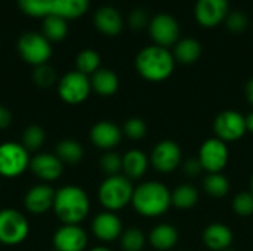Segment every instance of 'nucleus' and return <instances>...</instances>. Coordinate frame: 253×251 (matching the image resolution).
Instances as JSON below:
<instances>
[{
	"instance_id": "obj_23",
	"label": "nucleus",
	"mask_w": 253,
	"mask_h": 251,
	"mask_svg": "<svg viewBox=\"0 0 253 251\" xmlns=\"http://www.w3.org/2000/svg\"><path fill=\"white\" fill-rule=\"evenodd\" d=\"M92 90L101 96H113L119 90V77L114 71L108 68H99L90 75Z\"/></svg>"
},
{
	"instance_id": "obj_46",
	"label": "nucleus",
	"mask_w": 253,
	"mask_h": 251,
	"mask_svg": "<svg viewBox=\"0 0 253 251\" xmlns=\"http://www.w3.org/2000/svg\"><path fill=\"white\" fill-rule=\"evenodd\" d=\"M224 251H234V250H231V249H227V250H224Z\"/></svg>"
},
{
	"instance_id": "obj_6",
	"label": "nucleus",
	"mask_w": 253,
	"mask_h": 251,
	"mask_svg": "<svg viewBox=\"0 0 253 251\" xmlns=\"http://www.w3.org/2000/svg\"><path fill=\"white\" fill-rule=\"evenodd\" d=\"M16 49L19 56L33 67L47 64V61L52 56L50 41L42 33H34V31L24 33L18 38Z\"/></svg>"
},
{
	"instance_id": "obj_40",
	"label": "nucleus",
	"mask_w": 253,
	"mask_h": 251,
	"mask_svg": "<svg viewBox=\"0 0 253 251\" xmlns=\"http://www.w3.org/2000/svg\"><path fill=\"white\" fill-rule=\"evenodd\" d=\"M202 170H203V167H202L199 158H190V160H187L185 164H184V172H185L187 176H191V178L199 176Z\"/></svg>"
},
{
	"instance_id": "obj_45",
	"label": "nucleus",
	"mask_w": 253,
	"mask_h": 251,
	"mask_svg": "<svg viewBox=\"0 0 253 251\" xmlns=\"http://www.w3.org/2000/svg\"><path fill=\"white\" fill-rule=\"evenodd\" d=\"M251 194L253 195V175H252V179H251Z\"/></svg>"
},
{
	"instance_id": "obj_42",
	"label": "nucleus",
	"mask_w": 253,
	"mask_h": 251,
	"mask_svg": "<svg viewBox=\"0 0 253 251\" xmlns=\"http://www.w3.org/2000/svg\"><path fill=\"white\" fill-rule=\"evenodd\" d=\"M246 98H248L249 104L253 105V78H251V80L246 83Z\"/></svg>"
},
{
	"instance_id": "obj_3",
	"label": "nucleus",
	"mask_w": 253,
	"mask_h": 251,
	"mask_svg": "<svg viewBox=\"0 0 253 251\" xmlns=\"http://www.w3.org/2000/svg\"><path fill=\"white\" fill-rule=\"evenodd\" d=\"M130 204L144 217H159L172 206V194L160 182H144L135 188Z\"/></svg>"
},
{
	"instance_id": "obj_19",
	"label": "nucleus",
	"mask_w": 253,
	"mask_h": 251,
	"mask_svg": "<svg viewBox=\"0 0 253 251\" xmlns=\"http://www.w3.org/2000/svg\"><path fill=\"white\" fill-rule=\"evenodd\" d=\"M93 24L96 30L108 37H114L123 30V18L120 12L113 6H101L93 16Z\"/></svg>"
},
{
	"instance_id": "obj_12",
	"label": "nucleus",
	"mask_w": 253,
	"mask_h": 251,
	"mask_svg": "<svg viewBox=\"0 0 253 251\" xmlns=\"http://www.w3.org/2000/svg\"><path fill=\"white\" fill-rule=\"evenodd\" d=\"M150 160L157 172L170 173L179 167L182 161V151L175 141L165 139L153 148Z\"/></svg>"
},
{
	"instance_id": "obj_10",
	"label": "nucleus",
	"mask_w": 253,
	"mask_h": 251,
	"mask_svg": "<svg viewBox=\"0 0 253 251\" xmlns=\"http://www.w3.org/2000/svg\"><path fill=\"white\" fill-rule=\"evenodd\" d=\"M213 132L215 138L221 139L222 142H236L246 135V117L234 109L222 111L216 115L213 121Z\"/></svg>"
},
{
	"instance_id": "obj_18",
	"label": "nucleus",
	"mask_w": 253,
	"mask_h": 251,
	"mask_svg": "<svg viewBox=\"0 0 253 251\" xmlns=\"http://www.w3.org/2000/svg\"><path fill=\"white\" fill-rule=\"evenodd\" d=\"M89 138L96 148L104 149L107 152L113 151L122 142L123 130L111 121H98L92 126Z\"/></svg>"
},
{
	"instance_id": "obj_21",
	"label": "nucleus",
	"mask_w": 253,
	"mask_h": 251,
	"mask_svg": "<svg viewBox=\"0 0 253 251\" xmlns=\"http://www.w3.org/2000/svg\"><path fill=\"white\" fill-rule=\"evenodd\" d=\"M178 238H179V235L173 225L160 223L153 228V231L150 232L148 241L153 249L159 251H168L176 246Z\"/></svg>"
},
{
	"instance_id": "obj_20",
	"label": "nucleus",
	"mask_w": 253,
	"mask_h": 251,
	"mask_svg": "<svg viewBox=\"0 0 253 251\" xmlns=\"http://www.w3.org/2000/svg\"><path fill=\"white\" fill-rule=\"evenodd\" d=\"M203 243L212 251H224L233 244V232L224 223H212L203 231Z\"/></svg>"
},
{
	"instance_id": "obj_32",
	"label": "nucleus",
	"mask_w": 253,
	"mask_h": 251,
	"mask_svg": "<svg viewBox=\"0 0 253 251\" xmlns=\"http://www.w3.org/2000/svg\"><path fill=\"white\" fill-rule=\"evenodd\" d=\"M52 1L53 0H18V6L28 16L46 18L50 15Z\"/></svg>"
},
{
	"instance_id": "obj_11",
	"label": "nucleus",
	"mask_w": 253,
	"mask_h": 251,
	"mask_svg": "<svg viewBox=\"0 0 253 251\" xmlns=\"http://www.w3.org/2000/svg\"><path fill=\"white\" fill-rule=\"evenodd\" d=\"M150 36L154 44L162 47H169L179 41V24L178 21L169 13H159L151 18L148 24Z\"/></svg>"
},
{
	"instance_id": "obj_4",
	"label": "nucleus",
	"mask_w": 253,
	"mask_h": 251,
	"mask_svg": "<svg viewBox=\"0 0 253 251\" xmlns=\"http://www.w3.org/2000/svg\"><path fill=\"white\" fill-rule=\"evenodd\" d=\"M133 185L125 175L108 176L98 189V200L107 212H119L132 203Z\"/></svg>"
},
{
	"instance_id": "obj_30",
	"label": "nucleus",
	"mask_w": 253,
	"mask_h": 251,
	"mask_svg": "<svg viewBox=\"0 0 253 251\" xmlns=\"http://www.w3.org/2000/svg\"><path fill=\"white\" fill-rule=\"evenodd\" d=\"M203 188L211 197L222 198L230 191V182L222 173H209L203 180Z\"/></svg>"
},
{
	"instance_id": "obj_17",
	"label": "nucleus",
	"mask_w": 253,
	"mask_h": 251,
	"mask_svg": "<svg viewBox=\"0 0 253 251\" xmlns=\"http://www.w3.org/2000/svg\"><path fill=\"white\" fill-rule=\"evenodd\" d=\"M92 232L102 243H113L120 240L123 234V223L113 212H101L92 220Z\"/></svg>"
},
{
	"instance_id": "obj_14",
	"label": "nucleus",
	"mask_w": 253,
	"mask_h": 251,
	"mask_svg": "<svg viewBox=\"0 0 253 251\" xmlns=\"http://www.w3.org/2000/svg\"><path fill=\"white\" fill-rule=\"evenodd\" d=\"M31 173L42 180V183H52L64 173V163L55 155V152H39L31 157Z\"/></svg>"
},
{
	"instance_id": "obj_41",
	"label": "nucleus",
	"mask_w": 253,
	"mask_h": 251,
	"mask_svg": "<svg viewBox=\"0 0 253 251\" xmlns=\"http://www.w3.org/2000/svg\"><path fill=\"white\" fill-rule=\"evenodd\" d=\"M10 124H12V114L4 105L0 104V130L7 129Z\"/></svg>"
},
{
	"instance_id": "obj_27",
	"label": "nucleus",
	"mask_w": 253,
	"mask_h": 251,
	"mask_svg": "<svg viewBox=\"0 0 253 251\" xmlns=\"http://www.w3.org/2000/svg\"><path fill=\"white\" fill-rule=\"evenodd\" d=\"M42 34L49 41H62L68 34V22L59 16L47 15L46 18H43Z\"/></svg>"
},
{
	"instance_id": "obj_35",
	"label": "nucleus",
	"mask_w": 253,
	"mask_h": 251,
	"mask_svg": "<svg viewBox=\"0 0 253 251\" xmlns=\"http://www.w3.org/2000/svg\"><path fill=\"white\" fill-rule=\"evenodd\" d=\"M99 167H101L102 173L107 175V178L120 175V172L123 169V157L120 154H117L116 151H107L99 160Z\"/></svg>"
},
{
	"instance_id": "obj_28",
	"label": "nucleus",
	"mask_w": 253,
	"mask_h": 251,
	"mask_svg": "<svg viewBox=\"0 0 253 251\" xmlns=\"http://www.w3.org/2000/svg\"><path fill=\"white\" fill-rule=\"evenodd\" d=\"M199 201V191L190 185V183H182L176 186L172 192V206L181 210H188L193 209Z\"/></svg>"
},
{
	"instance_id": "obj_16",
	"label": "nucleus",
	"mask_w": 253,
	"mask_h": 251,
	"mask_svg": "<svg viewBox=\"0 0 253 251\" xmlns=\"http://www.w3.org/2000/svg\"><path fill=\"white\" fill-rule=\"evenodd\" d=\"M56 191L49 183H37L31 186L25 197H24V206L25 210L34 216H42L46 212L53 209Z\"/></svg>"
},
{
	"instance_id": "obj_33",
	"label": "nucleus",
	"mask_w": 253,
	"mask_h": 251,
	"mask_svg": "<svg viewBox=\"0 0 253 251\" xmlns=\"http://www.w3.org/2000/svg\"><path fill=\"white\" fill-rule=\"evenodd\" d=\"M145 235L138 228H129L123 231L120 237V246L125 251H142L145 246Z\"/></svg>"
},
{
	"instance_id": "obj_34",
	"label": "nucleus",
	"mask_w": 253,
	"mask_h": 251,
	"mask_svg": "<svg viewBox=\"0 0 253 251\" xmlns=\"http://www.w3.org/2000/svg\"><path fill=\"white\" fill-rule=\"evenodd\" d=\"M33 81L37 87L49 89L56 83V71L52 65L43 64L39 67H34L33 70Z\"/></svg>"
},
{
	"instance_id": "obj_1",
	"label": "nucleus",
	"mask_w": 253,
	"mask_h": 251,
	"mask_svg": "<svg viewBox=\"0 0 253 251\" xmlns=\"http://www.w3.org/2000/svg\"><path fill=\"white\" fill-rule=\"evenodd\" d=\"M52 210L62 225H80L90 212V200L83 188L65 185L56 191Z\"/></svg>"
},
{
	"instance_id": "obj_39",
	"label": "nucleus",
	"mask_w": 253,
	"mask_h": 251,
	"mask_svg": "<svg viewBox=\"0 0 253 251\" xmlns=\"http://www.w3.org/2000/svg\"><path fill=\"white\" fill-rule=\"evenodd\" d=\"M150 21H151V18H150L148 12L145 9H141V7L133 9L127 18V22L133 30H141V28L147 27L150 24Z\"/></svg>"
},
{
	"instance_id": "obj_24",
	"label": "nucleus",
	"mask_w": 253,
	"mask_h": 251,
	"mask_svg": "<svg viewBox=\"0 0 253 251\" xmlns=\"http://www.w3.org/2000/svg\"><path fill=\"white\" fill-rule=\"evenodd\" d=\"M148 169V158L141 149H130L123 155V175L132 179H141Z\"/></svg>"
},
{
	"instance_id": "obj_15",
	"label": "nucleus",
	"mask_w": 253,
	"mask_h": 251,
	"mask_svg": "<svg viewBox=\"0 0 253 251\" xmlns=\"http://www.w3.org/2000/svg\"><path fill=\"white\" fill-rule=\"evenodd\" d=\"M56 251H84L87 247V234L80 225H62L52 237Z\"/></svg>"
},
{
	"instance_id": "obj_36",
	"label": "nucleus",
	"mask_w": 253,
	"mask_h": 251,
	"mask_svg": "<svg viewBox=\"0 0 253 251\" xmlns=\"http://www.w3.org/2000/svg\"><path fill=\"white\" fill-rule=\"evenodd\" d=\"M123 135L127 136L132 141H139L147 135V124L142 118L139 117H132L129 118L125 126H123Z\"/></svg>"
},
{
	"instance_id": "obj_5",
	"label": "nucleus",
	"mask_w": 253,
	"mask_h": 251,
	"mask_svg": "<svg viewBox=\"0 0 253 251\" xmlns=\"http://www.w3.org/2000/svg\"><path fill=\"white\" fill-rule=\"evenodd\" d=\"M31 155L21 142L0 143V178L15 179L30 170Z\"/></svg>"
},
{
	"instance_id": "obj_13",
	"label": "nucleus",
	"mask_w": 253,
	"mask_h": 251,
	"mask_svg": "<svg viewBox=\"0 0 253 251\" xmlns=\"http://www.w3.org/2000/svg\"><path fill=\"white\" fill-rule=\"evenodd\" d=\"M228 13V0H197L194 6V16L205 28H212L224 22Z\"/></svg>"
},
{
	"instance_id": "obj_38",
	"label": "nucleus",
	"mask_w": 253,
	"mask_h": 251,
	"mask_svg": "<svg viewBox=\"0 0 253 251\" xmlns=\"http://www.w3.org/2000/svg\"><path fill=\"white\" fill-rule=\"evenodd\" d=\"M233 209L240 217H249L253 215V195L251 192H240L233 200Z\"/></svg>"
},
{
	"instance_id": "obj_29",
	"label": "nucleus",
	"mask_w": 253,
	"mask_h": 251,
	"mask_svg": "<svg viewBox=\"0 0 253 251\" xmlns=\"http://www.w3.org/2000/svg\"><path fill=\"white\" fill-rule=\"evenodd\" d=\"M76 68L84 75H92L101 68V56L93 49H84L76 56Z\"/></svg>"
},
{
	"instance_id": "obj_37",
	"label": "nucleus",
	"mask_w": 253,
	"mask_h": 251,
	"mask_svg": "<svg viewBox=\"0 0 253 251\" xmlns=\"http://www.w3.org/2000/svg\"><path fill=\"white\" fill-rule=\"evenodd\" d=\"M225 27L234 33V34H240V33H245L249 27V18L245 12H240V10H234V12H230L228 16L225 18Z\"/></svg>"
},
{
	"instance_id": "obj_8",
	"label": "nucleus",
	"mask_w": 253,
	"mask_h": 251,
	"mask_svg": "<svg viewBox=\"0 0 253 251\" xmlns=\"http://www.w3.org/2000/svg\"><path fill=\"white\" fill-rule=\"evenodd\" d=\"M92 92L90 77L74 70L64 74L58 81V95L68 105L84 102Z\"/></svg>"
},
{
	"instance_id": "obj_22",
	"label": "nucleus",
	"mask_w": 253,
	"mask_h": 251,
	"mask_svg": "<svg viewBox=\"0 0 253 251\" xmlns=\"http://www.w3.org/2000/svg\"><path fill=\"white\" fill-rule=\"evenodd\" d=\"M90 0H53L50 15L59 16L65 21L83 16L89 9Z\"/></svg>"
},
{
	"instance_id": "obj_2",
	"label": "nucleus",
	"mask_w": 253,
	"mask_h": 251,
	"mask_svg": "<svg viewBox=\"0 0 253 251\" xmlns=\"http://www.w3.org/2000/svg\"><path fill=\"white\" fill-rule=\"evenodd\" d=\"M175 62L173 53L166 47L153 44L139 50L135 58V68L147 81H163L172 75Z\"/></svg>"
},
{
	"instance_id": "obj_44",
	"label": "nucleus",
	"mask_w": 253,
	"mask_h": 251,
	"mask_svg": "<svg viewBox=\"0 0 253 251\" xmlns=\"http://www.w3.org/2000/svg\"><path fill=\"white\" fill-rule=\"evenodd\" d=\"M89 251H111L110 249H107V247H95V249H92V250H89Z\"/></svg>"
},
{
	"instance_id": "obj_7",
	"label": "nucleus",
	"mask_w": 253,
	"mask_h": 251,
	"mask_svg": "<svg viewBox=\"0 0 253 251\" xmlns=\"http://www.w3.org/2000/svg\"><path fill=\"white\" fill-rule=\"evenodd\" d=\"M30 235L27 217L15 209L0 210V244L18 246Z\"/></svg>"
},
{
	"instance_id": "obj_26",
	"label": "nucleus",
	"mask_w": 253,
	"mask_h": 251,
	"mask_svg": "<svg viewBox=\"0 0 253 251\" xmlns=\"http://www.w3.org/2000/svg\"><path fill=\"white\" fill-rule=\"evenodd\" d=\"M202 55V46L196 38L187 37V38H179V41L175 44L173 49V58L176 62L181 64H194Z\"/></svg>"
},
{
	"instance_id": "obj_43",
	"label": "nucleus",
	"mask_w": 253,
	"mask_h": 251,
	"mask_svg": "<svg viewBox=\"0 0 253 251\" xmlns=\"http://www.w3.org/2000/svg\"><path fill=\"white\" fill-rule=\"evenodd\" d=\"M246 130L253 133V112H251V114L246 117Z\"/></svg>"
},
{
	"instance_id": "obj_9",
	"label": "nucleus",
	"mask_w": 253,
	"mask_h": 251,
	"mask_svg": "<svg viewBox=\"0 0 253 251\" xmlns=\"http://www.w3.org/2000/svg\"><path fill=\"white\" fill-rule=\"evenodd\" d=\"M199 161L208 173H222L228 164L230 152L225 142L218 138L206 139L199 149Z\"/></svg>"
},
{
	"instance_id": "obj_25",
	"label": "nucleus",
	"mask_w": 253,
	"mask_h": 251,
	"mask_svg": "<svg viewBox=\"0 0 253 251\" xmlns=\"http://www.w3.org/2000/svg\"><path fill=\"white\" fill-rule=\"evenodd\" d=\"M55 155L64 163V164H77L83 160L84 149L82 143L76 139H62L55 146Z\"/></svg>"
},
{
	"instance_id": "obj_31",
	"label": "nucleus",
	"mask_w": 253,
	"mask_h": 251,
	"mask_svg": "<svg viewBox=\"0 0 253 251\" xmlns=\"http://www.w3.org/2000/svg\"><path fill=\"white\" fill-rule=\"evenodd\" d=\"M46 141V132L42 126H37V124H31L28 126L24 132H22V139H21V143L24 145V148L28 151V152H33V151H39L43 143Z\"/></svg>"
}]
</instances>
